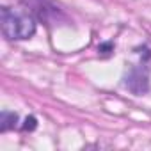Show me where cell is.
Listing matches in <instances>:
<instances>
[{
  "label": "cell",
  "instance_id": "6da1fadb",
  "mask_svg": "<svg viewBox=\"0 0 151 151\" xmlns=\"http://www.w3.org/2000/svg\"><path fill=\"white\" fill-rule=\"evenodd\" d=\"M0 22H2V32L7 39H29L36 32L34 18L23 9L2 7Z\"/></svg>",
  "mask_w": 151,
  "mask_h": 151
},
{
  "label": "cell",
  "instance_id": "7a4b0ae2",
  "mask_svg": "<svg viewBox=\"0 0 151 151\" xmlns=\"http://www.w3.org/2000/svg\"><path fill=\"white\" fill-rule=\"evenodd\" d=\"M18 121V116L16 114H11V112H4L2 114V124H0V130L6 132L9 130L11 126H14V123Z\"/></svg>",
  "mask_w": 151,
  "mask_h": 151
},
{
  "label": "cell",
  "instance_id": "3957f363",
  "mask_svg": "<svg viewBox=\"0 0 151 151\" xmlns=\"http://www.w3.org/2000/svg\"><path fill=\"white\" fill-rule=\"evenodd\" d=\"M34 128H36V119L34 117H27L25 124H23V130H34Z\"/></svg>",
  "mask_w": 151,
  "mask_h": 151
}]
</instances>
